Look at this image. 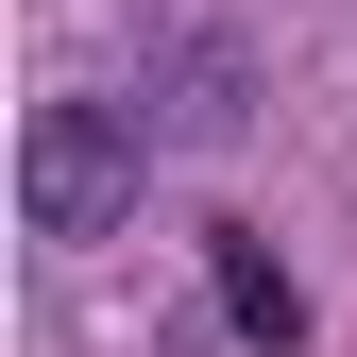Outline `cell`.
I'll list each match as a JSON object with an SVG mask.
<instances>
[{
  "instance_id": "obj_3",
  "label": "cell",
  "mask_w": 357,
  "mask_h": 357,
  "mask_svg": "<svg viewBox=\"0 0 357 357\" xmlns=\"http://www.w3.org/2000/svg\"><path fill=\"white\" fill-rule=\"evenodd\" d=\"M204 273H221V324H238V340H289V324H306V289L273 273V238H238V221H221V255H204Z\"/></svg>"
},
{
  "instance_id": "obj_1",
  "label": "cell",
  "mask_w": 357,
  "mask_h": 357,
  "mask_svg": "<svg viewBox=\"0 0 357 357\" xmlns=\"http://www.w3.org/2000/svg\"><path fill=\"white\" fill-rule=\"evenodd\" d=\"M153 188V119L119 102V85H68V102L17 119V221L34 238H119Z\"/></svg>"
},
{
  "instance_id": "obj_2",
  "label": "cell",
  "mask_w": 357,
  "mask_h": 357,
  "mask_svg": "<svg viewBox=\"0 0 357 357\" xmlns=\"http://www.w3.org/2000/svg\"><path fill=\"white\" fill-rule=\"evenodd\" d=\"M137 119H153V137H238V119H255V52H238V34H204V17H170Z\"/></svg>"
}]
</instances>
